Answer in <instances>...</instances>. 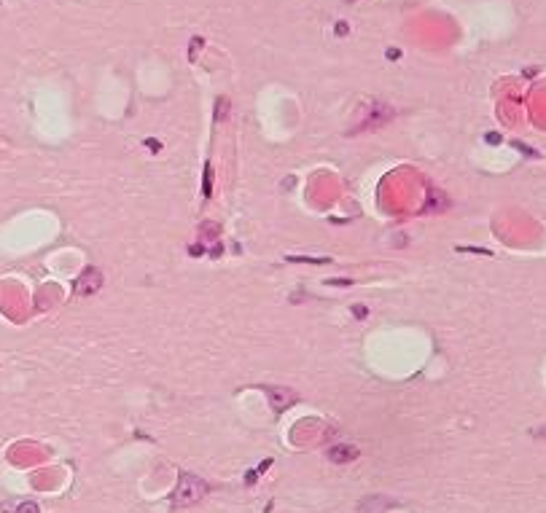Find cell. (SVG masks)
<instances>
[{"instance_id":"4","label":"cell","mask_w":546,"mask_h":513,"mask_svg":"<svg viewBox=\"0 0 546 513\" xmlns=\"http://www.w3.org/2000/svg\"><path fill=\"white\" fill-rule=\"evenodd\" d=\"M16 513H41V508H38V502H19Z\"/></svg>"},{"instance_id":"3","label":"cell","mask_w":546,"mask_h":513,"mask_svg":"<svg viewBox=\"0 0 546 513\" xmlns=\"http://www.w3.org/2000/svg\"><path fill=\"white\" fill-rule=\"evenodd\" d=\"M353 457H358L355 449H353V451H339V446H334V449H331V460H339V462H342V460H353Z\"/></svg>"},{"instance_id":"1","label":"cell","mask_w":546,"mask_h":513,"mask_svg":"<svg viewBox=\"0 0 546 513\" xmlns=\"http://www.w3.org/2000/svg\"><path fill=\"white\" fill-rule=\"evenodd\" d=\"M205 495V484L199 481V478H194V476H181V487H178V495H175V500H178V505H191V502H196Z\"/></svg>"},{"instance_id":"2","label":"cell","mask_w":546,"mask_h":513,"mask_svg":"<svg viewBox=\"0 0 546 513\" xmlns=\"http://www.w3.org/2000/svg\"><path fill=\"white\" fill-rule=\"evenodd\" d=\"M102 288V274L97 269H87L81 274L78 285H75V290L81 293V296H92V293H97Z\"/></svg>"}]
</instances>
